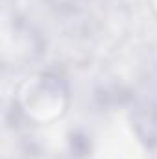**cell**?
I'll list each match as a JSON object with an SVG mask.
<instances>
[{"label":"cell","mask_w":157,"mask_h":159,"mask_svg":"<svg viewBox=\"0 0 157 159\" xmlns=\"http://www.w3.org/2000/svg\"><path fill=\"white\" fill-rule=\"evenodd\" d=\"M154 7H155V11H157V0H154Z\"/></svg>","instance_id":"6da1fadb"}]
</instances>
